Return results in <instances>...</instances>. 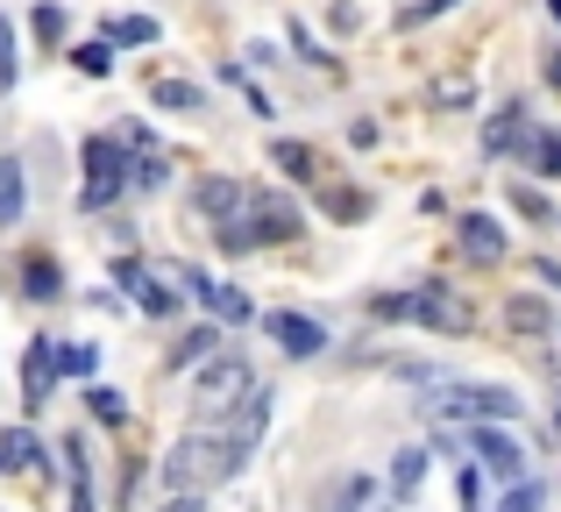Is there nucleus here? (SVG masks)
Returning <instances> with one entry per match:
<instances>
[{
    "label": "nucleus",
    "instance_id": "nucleus-1",
    "mask_svg": "<svg viewBox=\"0 0 561 512\" xmlns=\"http://www.w3.org/2000/svg\"><path fill=\"white\" fill-rule=\"evenodd\" d=\"M242 448L228 442V434L220 428H192V434H179V442H171V456H164V485L171 491H214V485H228L234 470H242Z\"/></svg>",
    "mask_w": 561,
    "mask_h": 512
},
{
    "label": "nucleus",
    "instance_id": "nucleus-2",
    "mask_svg": "<svg viewBox=\"0 0 561 512\" xmlns=\"http://www.w3.org/2000/svg\"><path fill=\"white\" fill-rule=\"evenodd\" d=\"M426 413L448 420V428H512L519 399L505 385H462V377H440V391L426 399Z\"/></svg>",
    "mask_w": 561,
    "mask_h": 512
},
{
    "label": "nucleus",
    "instance_id": "nucleus-3",
    "mask_svg": "<svg viewBox=\"0 0 561 512\" xmlns=\"http://www.w3.org/2000/svg\"><path fill=\"white\" fill-rule=\"evenodd\" d=\"M136 185V157H128V136H85V185H79V207L85 214H107L114 200Z\"/></svg>",
    "mask_w": 561,
    "mask_h": 512
},
{
    "label": "nucleus",
    "instance_id": "nucleus-4",
    "mask_svg": "<svg viewBox=\"0 0 561 512\" xmlns=\"http://www.w3.org/2000/svg\"><path fill=\"white\" fill-rule=\"evenodd\" d=\"M377 320H420V328L434 334H462L469 328V306L455 299L448 285H412V292H383V299H370Z\"/></svg>",
    "mask_w": 561,
    "mask_h": 512
},
{
    "label": "nucleus",
    "instance_id": "nucleus-5",
    "mask_svg": "<svg viewBox=\"0 0 561 512\" xmlns=\"http://www.w3.org/2000/svg\"><path fill=\"white\" fill-rule=\"evenodd\" d=\"M256 391V371H249L234 349H220V356H206V371L192 377V406H199V420H220L234 413V406Z\"/></svg>",
    "mask_w": 561,
    "mask_h": 512
},
{
    "label": "nucleus",
    "instance_id": "nucleus-6",
    "mask_svg": "<svg viewBox=\"0 0 561 512\" xmlns=\"http://www.w3.org/2000/svg\"><path fill=\"white\" fill-rule=\"evenodd\" d=\"M263 334H271L291 363H313L320 349H328V328H320L313 314H291V306H271V314H263Z\"/></svg>",
    "mask_w": 561,
    "mask_h": 512
},
{
    "label": "nucleus",
    "instance_id": "nucleus-7",
    "mask_svg": "<svg viewBox=\"0 0 561 512\" xmlns=\"http://www.w3.org/2000/svg\"><path fill=\"white\" fill-rule=\"evenodd\" d=\"M249 228H256V242L271 250V242H299L306 236V214H299V200H285V193H256L249 200Z\"/></svg>",
    "mask_w": 561,
    "mask_h": 512
},
{
    "label": "nucleus",
    "instance_id": "nucleus-8",
    "mask_svg": "<svg viewBox=\"0 0 561 512\" xmlns=\"http://www.w3.org/2000/svg\"><path fill=\"white\" fill-rule=\"evenodd\" d=\"M469 448H477V470H491L497 485H519L526 477V448L505 428H469Z\"/></svg>",
    "mask_w": 561,
    "mask_h": 512
},
{
    "label": "nucleus",
    "instance_id": "nucleus-9",
    "mask_svg": "<svg viewBox=\"0 0 561 512\" xmlns=\"http://www.w3.org/2000/svg\"><path fill=\"white\" fill-rule=\"evenodd\" d=\"M57 342L50 334H36V342L22 349V399H28V413H43V406H50V385H57Z\"/></svg>",
    "mask_w": 561,
    "mask_h": 512
},
{
    "label": "nucleus",
    "instance_id": "nucleus-10",
    "mask_svg": "<svg viewBox=\"0 0 561 512\" xmlns=\"http://www.w3.org/2000/svg\"><path fill=\"white\" fill-rule=\"evenodd\" d=\"M455 250H462L469 263H497L512 250V236L491 221V214H455Z\"/></svg>",
    "mask_w": 561,
    "mask_h": 512
},
{
    "label": "nucleus",
    "instance_id": "nucleus-11",
    "mask_svg": "<svg viewBox=\"0 0 561 512\" xmlns=\"http://www.w3.org/2000/svg\"><path fill=\"white\" fill-rule=\"evenodd\" d=\"M263 428H271V391H263V385L249 391V399L234 406V413H220V434H228V442L242 448V456H249V448L263 442Z\"/></svg>",
    "mask_w": 561,
    "mask_h": 512
},
{
    "label": "nucleus",
    "instance_id": "nucleus-12",
    "mask_svg": "<svg viewBox=\"0 0 561 512\" xmlns=\"http://www.w3.org/2000/svg\"><path fill=\"white\" fill-rule=\"evenodd\" d=\"M65 512H100L93 499V456H85V434L65 442Z\"/></svg>",
    "mask_w": 561,
    "mask_h": 512
},
{
    "label": "nucleus",
    "instance_id": "nucleus-13",
    "mask_svg": "<svg viewBox=\"0 0 561 512\" xmlns=\"http://www.w3.org/2000/svg\"><path fill=\"white\" fill-rule=\"evenodd\" d=\"M526 136H534V122H526V107H519V100H505V107H497L491 114V122H483V150H491V157H519L526 150Z\"/></svg>",
    "mask_w": 561,
    "mask_h": 512
},
{
    "label": "nucleus",
    "instance_id": "nucleus-14",
    "mask_svg": "<svg viewBox=\"0 0 561 512\" xmlns=\"http://www.w3.org/2000/svg\"><path fill=\"white\" fill-rule=\"evenodd\" d=\"M114 277H122V292L142 306V314H171V306H179V292H171V285H157V277L142 271L136 257H122V263H114Z\"/></svg>",
    "mask_w": 561,
    "mask_h": 512
},
{
    "label": "nucleus",
    "instance_id": "nucleus-15",
    "mask_svg": "<svg viewBox=\"0 0 561 512\" xmlns=\"http://www.w3.org/2000/svg\"><path fill=\"white\" fill-rule=\"evenodd\" d=\"M179 277H185V285H192V292L206 299V314H220L228 328H242V320H256V306H249V299H242L234 285H214V277H199V271H179Z\"/></svg>",
    "mask_w": 561,
    "mask_h": 512
},
{
    "label": "nucleus",
    "instance_id": "nucleus-16",
    "mask_svg": "<svg viewBox=\"0 0 561 512\" xmlns=\"http://www.w3.org/2000/svg\"><path fill=\"white\" fill-rule=\"evenodd\" d=\"M28 207V179H22V157H0V228H14Z\"/></svg>",
    "mask_w": 561,
    "mask_h": 512
},
{
    "label": "nucleus",
    "instance_id": "nucleus-17",
    "mask_svg": "<svg viewBox=\"0 0 561 512\" xmlns=\"http://www.w3.org/2000/svg\"><path fill=\"white\" fill-rule=\"evenodd\" d=\"M519 164L540 171V179H561V128H534L526 150H519Z\"/></svg>",
    "mask_w": 561,
    "mask_h": 512
},
{
    "label": "nucleus",
    "instance_id": "nucleus-18",
    "mask_svg": "<svg viewBox=\"0 0 561 512\" xmlns=\"http://www.w3.org/2000/svg\"><path fill=\"white\" fill-rule=\"evenodd\" d=\"M150 100H157L164 114H199V107H206V93H199L192 79H157V86H150Z\"/></svg>",
    "mask_w": 561,
    "mask_h": 512
},
{
    "label": "nucleus",
    "instance_id": "nucleus-19",
    "mask_svg": "<svg viewBox=\"0 0 561 512\" xmlns=\"http://www.w3.org/2000/svg\"><path fill=\"white\" fill-rule=\"evenodd\" d=\"M43 456V442L28 428H0V470H28Z\"/></svg>",
    "mask_w": 561,
    "mask_h": 512
},
{
    "label": "nucleus",
    "instance_id": "nucleus-20",
    "mask_svg": "<svg viewBox=\"0 0 561 512\" xmlns=\"http://www.w3.org/2000/svg\"><path fill=\"white\" fill-rule=\"evenodd\" d=\"M164 29L150 22V14H122V22H107V43L114 50H142V43H157Z\"/></svg>",
    "mask_w": 561,
    "mask_h": 512
},
{
    "label": "nucleus",
    "instance_id": "nucleus-21",
    "mask_svg": "<svg viewBox=\"0 0 561 512\" xmlns=\"http://www.w3.org/2000/svg\"><path fill=\"white\" fill-rule=\"evenodd\" d=\"M206 356H220V328H192L179 349H171V371H192V363H206Z\"/></svg>",
    "mask_w": 561,
    "mask_h": 512
},
{
    "label": "nucleus",
    "instance_id": "nucleus-22",
    "mask_svg": "<svg viewBox=\"0 0 561 512\" xmlns=\"http://www.w3.org/2000/svg\"><path fill=\"white\" fill-rule=\"evenodd\" d=\"M57 285H65V271H57L50 257H28L22 263V292H28V299H57Z\"/></svg>",
    "mask_w": 561,
    "mask_h": 512
},
{
    "label": "nucleus",
    "instance_id": "nucleus-23",
    "mask_svg": "<svg viewBox=\"0 0 561 512\" xmlns=\"http://www.w3.org/2000/svg\"><path fill=\"white\" fill-rule=\"evenodd\" d=\"M420 477H426V448H398V463H391V499H412V491H420Z\"/></svg>",
    "mask_w": 561,
    "mask_h": 512
},
{
    "label": "nucleus",
    "instance_id": "nucleus-24",
    "mask_svg": "<svg viewBox=\"0 0 561 512\" xmlns=\"http://www.w3.org/2000/svg\"><path fill=\"white\" fill-rule=\"evenodd\" d=\"M85 413L107 420V428H122V420H128V399H122L114 385H85Z\"/></svg>",
    "mask_w": 561,
    "mask_h": 512
},
{
    "label": "nucleus",
    "instance_id": "nucleus-25",
    "mask_svg": "<svg viewBox=\"0 0 561 512\" xmlns=\"http://www.w3.org/2000/svg\"><path fill=\"white\" fill-rule=\"evenodd\" d=\"M505 320H512V328H519V334H548V328H554L548 299H512V306H505Z\"/></svg>",
    "mask_w": 561,
    "mask_h": 512
},
{
    "label": "nucleus",
    "instance_id": "nucleus-26",
    "mask_svg": "<svg viewBox=\"0 0 561 512\" xmlns=\"http://www.w3.org/2000/svg\"><path fill=\"white\" fill-rule=\"evenodd\" d=\"M271 164L285 171V179H313V150H306V143H285V136H277L271 143Z\"/></svg>",
    "mask_w": 561,
    "mask_h": 512
},
{
    "label": "nucleus",
    "instance_id": "nucleus-27",
    "mask_svg": "<svg viewBox=\"0 0 561 512\" xmlns=\"http://www.w3.org/2000/svg\"><path fill=\"white\" fill-rule=\"evenodd\" d=\"M71 65H79L85 79H107V71H114V43L107 36H100V43H79V50H71Z\"/></svg>",
    "mask_w": 561,
    "mask_h": 512
},
{
    "label": "nucleus",
    "instance_id": "nucleus-28",
    "mask_svg": "<svg viewBox=\"0 0 561 512\" xmlns=\"http://www.w3.org/2000/svg\"><path fill=\"white\" fill-rule=\"evenodd\" d=\"M28 29H36L43 43H65V29H71V14L57 8V0H36V14H28Z\"/></svg>",
    "mask_w": 561,
    "mask_h": 512
},
{
    "label": "nucleus",
    "instance_id": "nucleus-29",
    "mask_svg": "<svg viewBox=\"0 0 561 512\" xmlns=\"http://www.w3.org/2000/svg\"><path fill=\"white\" fill-rule=\"evenodd\" d=\"M14 79H22V57H14V22L0 14V93H14Z\"/></svg>",
    "mask_w": 561,
    "mask_h": 512
},
{
    "label": "nucleus",
    "instance_id": "nucleus-30",
    "mask_svg": "<svg viewBox=\"0 0 561 512\" xmlns=\"http://www.w3.org/2000/svg\"><path fill=\"white\" fill-rule=\"evenodd\" d=\"M462 0H412V8H398V29H420V22H440V14H455Z\"/></svg>",
    "mask_w": 561,
    "mask_h": 512
},
{
    "label": "nucleus",
    "instance_id": "nucleus-31",
    "mask_svg": "<svg viewBox=\"0 0 561 512\" xmlns=\"http://www.w3.org/2000/svg\"><path fill=\"white\" fill-rule=\"evenodd\" d=\"M93 363H100V349H93V342L57 349V371H65V377H93Z\"/></svg>",
    "mask_w": 561,
    "mask_h": 512
},
{
    "label": "nucleus",
    "instance_id": "nucleus-32",
    "mask_svg": "<svg viewBox=\"0 0 561 512\" xmlns=\"http://www.w3.org/2000/svg\"><path fill=\"white\" fill-rule=\"evenodd\" d=\"M540 499H548V491H540L534 477H519V485H505V505L497 512H540Z\"/></svg>",
    "mask_w": 561,
    "mask_h": 512
},
{
    "label": "nucleus",
    "instance_id": "nucleus-33",
    "mask_svg": "<svg viewBox=\"0 0 561 512\" xmlns=\"http://www.w3.org/2000/svg\"><path fill=\"white\" fill-rule=\"evenodd\" d=\"M512 207H519V214H526V221H540V228H554V207H548V200H540V193H534V185H512Z\"/></svg>",
    "mask_w": 561,
    "mask_h": 512
},
{
    "label": "nucleus",
    "instance_id": "nucleus-34",
    "mask_svg": "<svg viewBox=\"0 0 561 512\" xmlns=\"http://www.w3.org/2000/svg\"><path fill=\"white\" fill-rule=\"evenodd\" d=\"M363 499H370V477H348V485H342V491L328 499V512H356Z\"/></svg>",
    "mask_w": 561,
    "mask_h": 512
},
{
    "label": "nucleus",
    "instance_id": "nucleus-35",
    "mask_svg": "<svg viewBox=\"0 0 561 512\" xmlns=\"http://www.w3.org/2000/svg\"><path fill=\"white\" fill-rule=\"evenodd\" d=\"M434 100H440V107H469V100H477V86H469V79H440Z\"/></svg>",
    "mask_w": 561,
    "mask_h": 512
},
{
    "label": "nucleus",
    "instance_id": "nucleus-36",
    "mask_svg": "<svg viewBox=\"0 0 561 512\" xmlns=\"http://www.w3.org/2000/svg\"><path fill=\"white\" fill-rule=\"evenodd\" d=\"M285 36H291V43H299V57H306V65H334V57H328V50H320V43H313V36H306V29H299V22H285Z\"/></svg>",
    "mask_w": 561,
    "mask_h": 512
},
{
    "label": "nucleus",
    "instance_id": "nucleus-37",
    "mask_svg": "<svg viewBox=\"0 0 561 512\" xmlns=\"http://www.w3.org/2000/svg\"><path fill=\"white\" fill-rule=\"evenodd\" d=\"M455 491H462V512H477V505H483V477H477V463L455 477Z\"/></svg>",
    "mask_w": 561,
    "mask_h": 512
},
{
    "label": "nucleus",
    "instance_id": "nucleus-38",
    "mask_svg": "<svg viewBox=\"0 0 561 512\" xmlns=\"http://www.w3.org/2000/svg\"><path fill=\"white\" fill-rule=\"evenodd\" d=\"M328 214H370V200L363 193H328Z\"/></svg>",
    "mask_w": 561,
    "mask_h": 512
},
{
    "label": "nucleus",
    "instance_id": "nucleus-39",
    "mask_svg": "<svg viewBox=\"0 0 561 512\" xmlns=\"http://www.w3.org/2000/svg\"><path fill=\"white\" fill-rule=\"evenodd\" d=\"M164 512H199V491H171V505Z\"/></svg>",
    "mask_w": 561,
    "mask_h": 512
},
{
    "label": "nucleus",
    "instance_id": "nucleus-40",
    "mask_svg": "<svg viewBox=\"0 0 561 512\" xmlns=\"http://www.w3.org/2000/svg\"><path fill=\"white\" fill-rule=\"evenodd\" d=\"M548 86H561V43L548 50Z\"/></svg>",
    "mask_w": 561,
    "mask_h": 512
},
{
    "label": "nucleus",
    "instance_id": "nucleus-41",
    "mask_svg": "<svg viewBox=\"0 0 561 512\" xmlns=\"http://www.w3.org/2000/svg\"><path fill=\"white\" fill-rule=\"evenodd\" d=\"M548 14H554V22H561V0H548Z\"/></svg>",
    "mask_w": 561,
    "mask_h": 512
},
{
    "label": "nucleus",
    "instance_id": "nucleus-42",
    "mask_svg": "<svg viewBox=\"0 0 561 512\" xmlns=\"http://www.w3.org/2000/svg\"><path fill=\"white\" fill-rule=\"evenodd\" d=\"M554 428H561V406H554Z\"/></svg>",
    "mask_w": 561,
    "mask_h": 512
}]
</instances>
